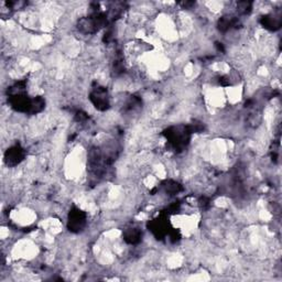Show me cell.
<instances>
[{"label":"cell","mask_w":282,"mask_h":282,"mask_svg":"<svg viewBox=\"0 0 282 282\" xmlns=\"http://www.w3.org/2000/svg\"><path fill=\"white\" fill-rule=\"evenodd\" d=\"M89 98H91L94 106L98 111H106V109L109 108V96L105 87H95L94 91L91 93Z\"/></svg>","instance_id":"obj_1"},{"label":"cell","mask_w":282,"mask_h":282,"mask_svg":"<svg viewBox=\"0 0 282 282\" xmlns=\"http://www.w3.org/2000/svg\"><path fill=\"white\" fill-rule=\"evenodd\" d=\"M86 225V215L83 211L74 208L68 214V228L73 233H80Z\"/></svg>","instance_id":"obj_2"},{"label":"cell","mask_w":282,"mask_h":282,"mask_svg":"<svg viewBox=\"0 0 282 282\" xmlns=\"http://www.w3.org/2000/svg\"><path fill=\"white\" fill-rule=\"evenodd\" d=\"M24 151L20 146H15L6 152V161L8 163V166H17L20 162L23 160Z\"/></svg>","instance_id":"obj_3"},{"label":"cell","mask_w":282,"mask_h":282,"mask_svg":"<svg viewBox=\"0 0 282 282\" xmlns=\"http://www.w3.org/2000/svg\"><path fill=\"white\" fill-rule=\"evenodd\" d=\"M142 234L140 233L139 228H128L125 234H123V239L126 240L128 244L136 245L141 240Z\"/></svg>","instance_id":"obj_4"}]
</instances>
